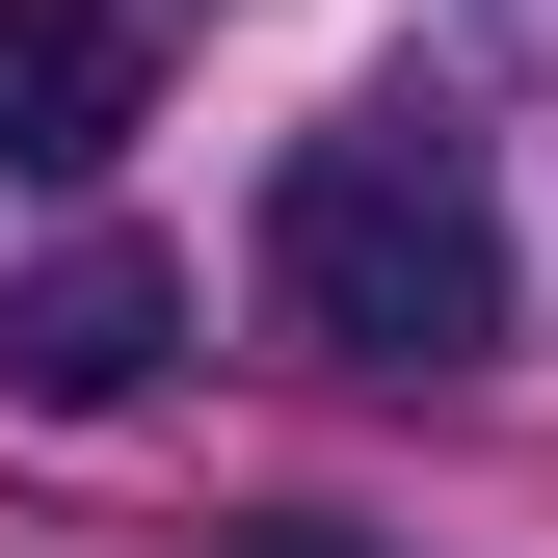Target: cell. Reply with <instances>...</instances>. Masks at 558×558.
I'll list each match as a JSON object with an SVG mask.
<instances>
[{
  "label": "cell",
  "mask_w": 558,
  "mask_h": 558,
  "mask_svg": "<svg viewBox=\"0 0 558 558\" xmlns=\"http://www.w3.org/2000/svg\"><path fill=\"white\" fill-rule=\"evenodd\" d=\"M266 319H293L319 373H478V345H506V186H478V133L452 107L293 133V186H266Z\"/></svg>",
  "instance_id": "1"
},
{
  "label": "cell",
  "mask_w": 558,
  "mask_h": 558,
  "mask_svg": "<svg viewBox=\"0 0 558 558\" xmlns=\"http://www.w3.org/2000/svg\"><path fill=\"white\" fill-rule=\"evenodd\" d=\"M160 345H186V266H160V240H53L27 293H0V373H27L53 426H107V399H160Z\"/></svg>",
  "instance_id": "2"
},
{
  "label": "cell",
  "mask_w": 558,
  "mask_h": 558,
  "mask_svg": "<svg viewBox=\"0 0 558 558\" xmlns=\"http://www.w3.org/2000/svg\"><path fill=\"white\" fill-rule=\"evenodd\" d=\"M0 160L27 186H107L133 160V0H0Z\"/></svg>",
  "instance_id": "3"
},
{
  "label": "cell",
  "mask_w": 558,
  "mask_h": 558,
  "mask_svg": "<svg viewBox=\"0 0 558 558\" xmlns=\"http://www.w3.org/2000/svg\"><path fill=\"white\" fill-rule=\"evenodd\" d=\"M240 558H373V532H240Z\"/></svg>",
  "instance_id": "4"
}]
</instances>
